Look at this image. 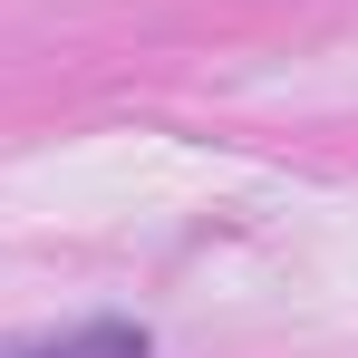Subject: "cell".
<instances>
[{"mask_svg": "<svg viewBox=\"0 0 358 358\" xmlns=\"http://www.w3.org/2000/svg\"><path fill=\"white\" fill-rule=\"evenodd\" d=\"M20 358H145L136 329H78V339H49V349H20Z\"/></svg>", "mask_w": 358, "mask_h": 358, "instance_id": "cell-1", "label": "cell"}]
</instances>
